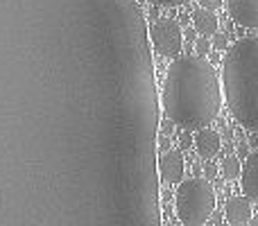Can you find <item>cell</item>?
Instances as JSON below:
<instances>
[{
	"mask_svg": "<svg viewBox=\"0 0 258 226\" xmlns=\"http://www.w3.org/2000/svg\"><path fill=\"white\" fill-rule=\"evenodd\" d=\"M213 45H215V48H218V50H227V36H224V34H215L213 36Z\"/></svg>",
	"mask_w": 258,
	"mask_h": 226,
	"instance_id": "obj_13",
	"label": "cell"
},
{
	"mask_svg": "<svg viewBox=\"0 0 258 226\" xmlns=\"http://www.w3.org/2000/svg\"><path fill=\"white\" fill-rule=\"evenodd\" d=\"M186 36L192 41V36H195V32H192V27H190V30H186Z\"/></svg>",
	"mask_w": 258,
	"mask_h": 226,
	"instance_id": "obj_22",
	"label": "cell"
},
{
	"mask_svg": "<svg viewBox=\"0 0 258 226\" xmlns=\"http://www.w3.org/2000/svg\"><path fill=\"white\" fill-rule=\"evenodd\" d=\"M168 120L188 129L206 127L218 118L222 93L215 70L204 57H177L168 68L161 93Z\"/></svg>",
	"mask_w": 258,
	"mask_h": 226,
	"instance_id": "obj_1",
	"label": "cell"
},
{
	"mask_svg": "<svg viewBox=\"0 0 258 226\" xmlns=\"http://www.w3.org/2000/svg\"><path fill=\"white\" fill-rule=\"evenodd\" d=\"M222 3H224V0H200L202 9H209V12H213V9L222 7Z\"/></svg>",
	"mask_w": 258,
	"mask_h": 226,
	"instance_id": "obj_12",
	"label": "cell"
},
{
	"mask_svg": "<svg viewBox=\"0 0 258 226\" xmlns=\"http://www.w3.org/2000/svg\"><path fill=\"white\" fill-rule=\"evenodd\" d=\"M159 177L163 183H179L183 177V156L179 149L165 152L159 159Z\"/></svg>",
	"mask_w": 258,
	"mask_h": 226,
	"instance_id": "obj_5",
	"label": "cell"
},
{
	"mask_svg": "<svg viewBox=\"0 0 258 226\" xmlns=\"http://www.w3.org/2000/svg\"><path fill=\"white\" fill-rule=\"evenodd\" d=\"M150 41L154 43L159 54H163V57H174V54L181 52L183 32L177 21H172V18H161V21H156L154 25H152Z\"/></svg>",
	"mask_w": 258,
	"mask_h": 226,
	"instance_id": "obj_4",
	"label": "cell"
},
{
	"mask_svg": "<svg viewBox=\"0 0 258 226\" xmlns=\"http://www.w3.org/2000/svg\"><path fill=\"white\" fill-rule=\"evenodd\" d=\"M220 226H231V224H220Z\"/></svg>",
	"mask_w": 258,
	"mask_h": 226,
	"instance_id": "obj_23",
	"label": "cell"
},
{
	"mask_svg": "<svg viewBox=\"0 0 258 226\" xmlns=\"http://www.w3.org/2000/svg\"><path fill=\"white\" fill-rule=\"evenodd\" d=\"M159 127H161V136H170V133H172V129H174V122H172V120H165V122H161Z\"/></svg>",
	"mask_w": 258,
	"mask_h": 226,
	"instance_id": "obj_15",
	"label": "cell"
},
{
	"mask_svg": "<svg viewBox=\"0 0 258 226\" xmlns=\"http://www.w3.org/2000/svg\"><path fill=\"white\" fill-rule=\"evenodd\" d=\"M215 210V192L204 179H188L177 188V215L186 226H202Z\"/></svg>",
	"mask_w": 258,
	"mask_h": 226,
	"instance_id": "obj_3",
	"label": "cell"
},
{
	"mask_svg": "<svg viewBox=\"0 0 258 226\" xmlns=\"http://www.w3.org/2000/svg\"><path fill=\"white\" fill-rule=\"evenodd\" d=\"M249 226H258V213L251 217V222H249Z\"/></svg>",
	"mask_w": 258,
	"mask_h": 226,
	"instance_id": "obj_21",
	"label": "cell"
},
{
	"mask_svg": "<svg viewBox=\"0 0 258 226\" xmlns=\"http://www.w3.org/2000/svg\"><path fill=\"white\" fill-rule=\"evenodd\" d=\"M147 3H154V5H183L188 0H147Z\"/></svg>",
	"mask_w": 258,
	"mask_h": 226,
	"instance_id": "obj_17",
	"label": "cell"
},
{
	"mask_svg": "<svg viewBox=\"0 0 258 226\" xmlns=\"http://www.w3.org/2000/svg\"><path fill=\"white\" fill-rule=\"evenodd\" d=\"M224 93L236 120L258 131V36L240 39L224 59Z\"/></svg>",
	"mask_w": 258,
	"mask_h": 226,
	"instance_id": "obj_2",
	"label": "cell"
},
{
	"mask_svg": "<svg viewBox=\"0 0 258 226\" xmlns=\"http://www.w3.org/2000/svg\"><path fill=\"white\" fill-rule=\"evenodd\" d=\"M168 147H170V138H168V136H161V138H159V149H163V152H170Z\"/></svg>",
	"mask_w": 258,
	"mask_h": 226,
	"instance_id": "obj_20",
	"label": "cell"
},
{
	"mask_svg": "<svg viewBox=\"0 0 258 226\" xmlns=\"http://www.w3.org/2000/svg\"><path fill=\"white\" fill-rule=\"evenodd\" d=\"M195 147L202 156L211 159L220 152V136L213 129H200V133L195 136Z\"/></svg>",
	"mask_w": 258,
	"mask_h": 226,
	"instance_id": "obj_9",
	"label": "cell"
},
{
	"mask_svg": "<svg viewBox=\"0 0 258 226\" xmlns=\"http://www.w3.org/2000/svg\"><path fill=\"white\" fill-rule=\"evenodd\" d=\"M224 217L227 224L231 226H247L251 222V204L247 197H231L227 201V208H224Z\"/></svg>",
	"mask_w": 258,
	"mask_h": 226,
	"instance_id": "obj_7",
	"label": "cell"
},
{
	"mask_svg": "<svg viewBox=\"0 0 258 226\" xmlns=\"http://www.w3.org/2000/svg\"><path fill=\"white\" fill-rule=\"evenodd\" d=\"M204 174H206V179H215V174H218V165L215 163H204Z\"/></svg>",
	"mask_w": 258,
	"mask_h": 226,
	"instance_id": "obj_14",
	"label": "cell"
},
{
	"mask_svg": "<svg viewBox=\"0 0 258 226\" xmlns=\"http://www.w3.org/2000/svg\"><path fill=\"white\" fill-rule=\"evenodd\" d=\"M222 174L227 179H238L242 174V165H240V159L238 156H227L222 161Z\"/></svg>",
	"mask_w": 258,
	"mask_h": 226,
	"instance_id": "obj_11",
	"label": "cell"
},
{
	"mask_svg": "<svg viewBox=\"0 0 258 226\" xmlns=\"http://www.w3.org/2000/svg\"><path fill=\"white\" fill-rule=\"evenodd\" d=\"M209 50H211V41H206V39L197 41V54H206Z\"/></svg>",
	"mask_w": 258,
	"mask_h": 226,
	"instance_id": "obj_16",
	"label": "cell"
},
{
	"mask_svg": "<svg viewBox=\"0 0 258 226\" xmlns=\"http://www.w3.org/2000/svg\"><path fill=\"white\" fill-rule=\"evenodd\" d=\"M236 149H238V159H245V156H249V154H247V142H245V140L238 142Z\"/></svg>",
	"mask_w": 258,
	"mask_h": 226,
	"instance_id": "obj_18",
	"label": "cell"
},
{
	"mask_svg": "<svg viewBox=\"0 0 258 226\" xmlns=\"http://www.w3.org/2000/svg\"><path fill=\"white\" fill-rule=\"evenodd\" d=\"M240 179H242L240 186L245 197L249 201H254V204H258V149L247 156V163L242 165Z\"/></svg>",
	"mask_w": 258,
	"mask_h": 226,
	"instance_id": "obj_6",
	"label": "cell"
},
{
	"mask_svg": "<svg viewBox=\"0 0 258 226\" xmlns=\"http://www.w3.org/2000/svg\"><path fill=\"white\" fill-rule=\"evenodd\" d=\"M192 25H195L197 32H202L206 36L218 34V16L213 12H209V9H197L192 14Z\"/></svg>",
	"mask_w": 258,
	"mask_h": 226,
	"instance_id": "obj_10",
	"label": "cell"
},
{
	"mask_svg": "<svg viewBox=\"0 0 258 226\" xmlns=\"http://www.w3.org/2000/svg\"><path fill=\"white\" fill-rule=\"evenodd\" d=\"M229 14L245 27H258V0H227Z\"/></svg>",
	"mask_w": 258,
	"mask_h": 226,
	"instance_id": "obj_8",
	"label": "cell"
},
{
	"mask_svg": "<svg viewBox=\"0 0 258 226\" xmlns=\"http://www.w3.org/2000/svg\"><path fill=\"white\" fill-rule=\"evenodd\" d=\"M190 145H192V136H190V133H183V136H181V145H179V147H181V149H188Z\"/></svg>",
	"mask_w": 258,
	"mask_h": 226,
	"instance_id": "obj_19",
	"label": "cell"
}]
</instances>
